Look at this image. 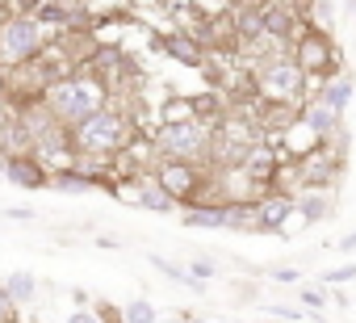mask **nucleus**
Wrapping results in <instances>:
<instances>
[{
  "instance_id": "obj_25",
  "label": "nucleus",
  "mask_w": 356,
  "mask_h": 323,
  "mask_svg": "<svg viewBox=\"0 0 356 323\" xmlns=\"http://www.w3.org/2000/svg\"><path fill=\"white\" fill-rule=\"evenodd\" d=\"M185 269H189V273H193L197 281H206V285H210V281L218 277V260H214V256H193V260H189Z\"/></svg>"
},
{
  "instance_id": "obj_34",
  "label": "nucleus",
  "mask_w": 356,
  "mask_h": 323,
  "mask_svg": "<svg viewBox=\"0 0 356 323\" xmlns=\"http://www.w3.org/2000/svg\"><path fill=\"white\" fill-rule=\"evenodd\" d=\"M97 248H122L118 235H97Z\"/></svg>"
},
{
  "instance_id": "obj_18",
  "label": "nucleus",
  "mask_w": 356,
  "mask_h": 323,
  "mask_svg": "<svg viewBox=\"0 0 356 323\" xmlns=\"http://www.w3.org/2000/svg\"><path fill=\"white\" fill-rule=\"evenodd\" d=\"M163 55L176 59L181 68H206V47L193 42L189 34H168V38H163Z\"/></svg>"
},
{
  "instance_id": "obj_9",
  "label": "nucleus",
  "mask_w": 356,
  "mask_h": 323,
  "mask_svg": "<svg viewBox=\"0 0 356 323\" xmlns=\"http://www.w3.org/2000/svg\"><path fill=\"white\" fill-rule=\"evenodd\" d=\"M339 173H343V155H335L327 143H318L314 151L298 155V185L302 189H335Z\"/></svg>"
},
{
  "instance_id": "obj_38",
  "label": "nucleus",
  "mask_w": 356,
  "mask_h": 323,
  "mask_svg": "<svg viewBox=\"0 0 356 323\" xmlns=\"http://www.w3.org/2000/svg\"><path fill=\"white\" fill-rule=\"evenodd\" d=\"M302 5H306V0H302Z\"/></svg>"
},
{
  "instance_id": "obj_31",
  "label": "nucleus",
  "mask_w": 356,
  "mask_h": 323,
  "mask_svg": "<svg viewBox=\"0 0 356 323\" xmlns=\"http://www.w3.org/2000/svg\"><path fill=\"white\" fill-rule=\"evenodd\" d=\"M5 219H13V223H30V219H34V210H30V206H9V210H5Z\"/></svg>"
},
{
  "instance_id": "obj_3",
  "label": "nucleus",
  "mask_w": 356,
  "mask_h": 323,
  "mask_svg": "<svg viewBox=\"0 0 356 323\" xmlns=\"http://www.w3.org/2000/svg\"><path fill=\"white\" fill-rule=\"evenodd\" d=\"M260 143V130L252 118H239L235 109H227L214 126H210V164L218 173L227 168H239L243 159L252 155V147Z\"/></svg>"
},
{
  "instance_id": "obj_23",
  "label": "nucleus",
  "mask_w": 356,
  "mask_h": 323,
  "mask_svg": "<svg viewBox=\"0 0 356 323\" xmlns=\"http://www.w3.org/2000/svg\"><path fill=\"white\" fill-rule=\"evenodd\" d=\"M118 319H122V323H159V310H155L151 298H130V302L118 310Z\"/></svg>"
},
{
  "instance_id": "obj_5",
  "label": "nucleus",
  "mask_w": 356,
  "mask_h": 323,
  "mask_svg": "<svg viewBox=\"0 0 356 323\" xmlns=\"http://www.w3.org/2000/svg\"><path fill=\"white\" fill-rule=\"evenodd\" d=\"M155 155L163 159H189V164H210V126L197 118H163L155 130Z\"/></svg>"
},
{
  "instance_id": "obj_26",
  "label": "nucleus",
  "mask_w": 356,
  "mask_h": 323,
  "mask_svg": "<svg viewBox=\"0 0 356 323\" xmlns=\"http://www.w3.org/2000/svg\"><path fill=\"white\" fill-rule=\"evenodd\" d=\"M298 298H302V306L323 310V306L331 302V290H327V285H302V290H298Z\"/></svg>"
},
{
  "instance_id": "obj_1",
  "label": "nucleus",
  "mask_w": 356,
  "mask_h": 323,
  "mask_svg": "<svg viewBox=\"0 0 356 323\" xmlns=\"http://www.w3.org/2000/svg\"><path fill=\"white\" fill-rule=\"evenodd\" d=\"M42 105L51 109V118L59 122V126H76V122H84L88 113H97V109H105L109 105V88L101 84V76H92V72H63L47 93H42Z\"/></svg>"
},
{
  "instance_id": "obj_8",
  "label": "nucleus",
  "mask_w": 356,
  "mask_h": 323,
  "mask_svg": "<svg viewBox=\"0 0 356 323\" xmlns=\"http://www.w3.org/2000/svg\"><path fill=\"white\" fill-rule=\"evenodd\" d=\"M306 76H331V72H339L335 63H339V51H335V42H331V34H323V30H302L298 38H293V55H289Z\"/></svg>"
},
{
  "instance_id": "obj_14",
  "label": "nucleus",
  "mask_w": 356,
  "mask_h": 323,
  "mask_svg": "<svg viewBox=\"0 0 356 323\" xmlns=\"http://www.w3.org/2000/svg\"><path fill=\"white\" fill-rule=\"evenodd\" d=\"M314 101H323V105L348 113L352 101H356V76H352V72H331V76H323L318 88H314Z\"/></svg>"
},
{
  "instance_id": "obj_28",
  "label": "nucleus",
  "mask_w": 356,
  "mask_h": 323,
  "mask_svg": "<svg viewBox=\"0 0 356 323\" xmlns=\"http://www.w3.org/2000/svg\"><path fill=\"white\" fill-rule=\"evenodd\" d=\"M63 323H105V315H101V310H92V306H72Z\"/></svg>"
},
{
  "instance_id": "obj_17",
  "label": "nucleus",
  "mask_w": 356,
  "mask_h": 323,
  "mask_svg": "<svg viewBox=\"0 0 356 323\" xmlns=\"http://www.w3.org/2000/svg\"><path fill=\"white\" fill-rule=\"evenodd\" d=\"M189 231H227V202H197L181 214Z\"/></svg>"
},
{
  "instance_id": "obj_32",
  "label": "nucleus",
  "mask_w": 356,
  "mask_h": 323,
  "mask_svg": "<svg viewBox=\"0 0 356 323\" xmlns=\"http://www.w3.org/2000/svg\"><path fill=\"white\" fill-rule=\"evenodd\" d=\"M13 310H17V306L9 302V294H5V285H0V323H9V319H13Z\"/></svg>"
},
{
  "instance_id": "obj_19",
  "label": "nucleus",
  "mask_w": 356,
  "mask_h": 323,
  "mask_svg": "<svg viewBox=\"0 0 356 323\" xmlns=\"http://www.w3.org/2000/svg\"><path fill=\"white\" fill-rule=\"evenodd\" d=\"M0 285H5V294H9V302L22 310V306H30L34 298H38V277L30 273V269H13V273H5L0 277Z\"/></svg>"
},
{
  "instance_id": "obj_16",
  "label": "nucleus",
  "mask_w": 356,
  "mask_h": 323,
  "mask_svg": "<svg viewBox=\"0 0 356 323\" xmlns=\"http://www.w3.org/2000/svg\"><path fill=\"white\" fill-rule=\"evenodd\" d=\"M122 198L126 202H134L138 210H151V214H172L176 210V202L147 177V181H138V185H130V189H122Z\"/></svg>"
},
{
  "instance_id": "obj_6",
  "label": "nucleus",
  "mask_w": 356,
  "mask_h": 323,
  "mask_svg": "<svg viewBox=\"0 0 356 323\" xmlns=\"http://www.w3.org/2000/svg\"><path fill=\"white\" fill-rule=\"evenodd\" d=\"M151 181H155L176 206H197V202H206V194H210L206 168H202V164H189V159H163V155H155Z\"/></svg>"
},
{
  "instance_id": "obj_2",
  "label": "nucleus",
  "mask_w": 356,
  "mask_h": 323,
  "mask_svg": "<svg viewBox=\"0 0 356 323\" xmlns=\"http://www.w3.org/2000/svg\"><path fill=\"white\" fill-rule=\"evenodd\" d=\"M130 134H134L130 118H126L122 109H113V105H105V109L88 113L84 122H76V126L67 130L72 151H76V155H84V159H113L118 151H126V147H130Z\"/></svg>"
},
{
  "instance_id": "obj_30",
  "label": "nucleus",
  "mask_w": 356,
  "mask_h": 323,
  "mask_svg": "<svg viewBox=\"0 0 356 323\" xmlns=\"http://www.w3.org/2000/svg\"><path fill=\"white\" fill-rule=\"evenodd\" d=\"M13 118H17V109L5 101V97H0V139H5L9 134V126H13Z\"/></svg>"
},
{
  "instance_id": "obj_22",
  "label": "nucleus",
  "mask_w": 356,
  "mask_h": 323,
  "mask_svg": "<svg viewBox=\"0 0 356 323\" xmlns=\"http://www.w3.org/2000/svg\"><path fill=\"white\" fill-rule=\"evenodd\" d=\"M281 143H285V151H289V155H306V151H314V147H318V139L298 122V113L281 126Z\"/></svg>"
},
{
  "instance_id": "obj_12",
  "label": "nucleus",
  "mask_w": 356,
  "mask_h": 323,
  "mask_svg": "<svg viewBox=\"0 0 356 323\" xmlns=\"http://www.w3.org/2000/svg\"><path fill=\"white\" fill-rule=\"evenodd\" d=\"M256 219H260V235H281L285 223L293 219V198L281 189H264L256 198Z\"/></svg>"
},
{
  "instance_id": "obj_10",
  "label": "nucleus",
  "mask_w": 356,
  "mask_h": 323,
  "mask_svg": "<svg viewBox=\"0 0 356 323\" xmlns=\"http://www.w3.org/2000/svg\"><path fill=\"white\" fill-rule=\"evenodd\" d=\"M5 177L9 185H17V189H26V194H38V189H47V181H51V168L42 164V159L34 155V151H9V159H5Z\"/></svg>"
},
{
  "instance_id": "obj_20",
  "label": "nucleus",
  "mask_w": 356,
  "mask_h": 323,
  "mask_svg": "<svg viewBox=\"0 0 356 323\" xmlns=\"http://www.w3.org/2000/svg\"><path fill=\"white\" fill-rule=\"evenodd\" d=\"M101 181L97 177H88L84 168H51V181H47V189H55V194H92Z\"/></svg>"
},
{
  "instance_id": "obj_36",
  "label": "nucleus",
  "mask_w": 356,
  "mask_h": 323,
  "mask_svg": "<svg viewBox=\"0 0 356 323\" xmlns=\"http://www.w3.org/2000/svg\"><path fill=\"white\" fill-rule=\"evenodd\" d=\"M5 159H9V151H5V147H0V173H5Z\"/></svg>"
},
{
  "instance_id": "obj_13",
  "label": "nucleus",
  "mask_w": 356,
  "mask_h": 323,
  "mask_svg": "<svg viewBox=\"0 0 356 323\" xmlns=\"http://www.w3.org/2000/svg\"><path fill=\"white\" fill-rule=\"evenodd\" d=\"M260 17H264V38H273V42H293L302 34L298 9L281 5V0H260Z\"/></svg>"
},
{
  "instance_id": "obj_33",
  "label": "nucleus",
  "mask_w": 356,
  "mask_h": 323,
  "mask_svg": "<svg viewBox=\"0 0 356 323\" xmlns=\"http://www.w3.org/2000/svg\"><path fill=\"white\" fill-rule=\"evenodd\" d=\"M335 248H339L343 256H352V252H356V231H348V235H339V244H335Z\"/></svg>"
},
{
  "instance_id": "obj_4",
  "label": "nucleus",
  "mask_w": 356,
  "mask_h": 323,
  "mask_svg": "<svg viewBox=\"0 0 356 323\" xmlns=\"http://www.w3.org/2000/svg\"><path fill=\"white\" fill-rule=\"evenodd\" d=\"M51 47V26L30 17V13H13L0 22V68H22L30 59H38Z\"/></svg>"
},
{
  "instance_id": "obj_7",
  "label": "nucleus",
  "mask_w": 356,
  "mask_h": 323,
  "mask_svg": "<svg viewBox=\"0 0 356 323\" xmlns=\"http://www.w3.org/2000/svg\"><path fill=\"white\" fill-rule=\"evenodd\" d=\"M306 72L289 59V55H277V59H264L260 68H256V76H252V84H256V93H260V101H268V105H302V93H306Z\"/></svg>"
},
{
  "instance_id": "obj_27",
  "label": "nucleus",
  "mask_w": 356,
  "mask_h": 323,
  "mask_svg": "<svg viewBox=\"0 0 356 323\" xmlns=\"http://www.w3.org/2000/svg\"><path fill=\"white\" fill-rule=\"evenodd\" d=\"M268 277H273V285H298V277H302V273H298L293 265H273V269H268Z\"/></svg>"
},
{
  "instance_id": "obj_35",
  "label": "nucleus",
  "mask_w": 356,
  "mask_h": 323,
  "mask_svg": "<svg viewBox=\"0 0 356 323\" xmlns=\"http://www.w3.org/2000/svg\"><path fill=\"white\" fill-rule=\"evenodd\" d=\"M343 17H348V22H356V0H343Z\"/></svg>"
},
{
  "instance_id": "obj_21",
  "label": "nucleus",
  "mask_w": 356,
  "mask_h": 323,
  "mask_svg": "<svg viewBox=\"0 0 356 323\" xmlns=\"http://www.w3.org/2000/svg\"><path fill=\"white\" fill-rule=\"evenodd\" d=\"M147 260H151V269H159L172 285H185V290H193V294H206V281H197L185 265H176V260H168V256H159V252H151Z\"/></svg>"
},
{
  "instance_id": "obj_29",
  "label": "nucleus",
  "mask_w": 356,
  "mask_h": 323,
  "mask_svg": "<svg viewBox=\"0 0 356 323\" xmlns=\"http://www.w3.org/2000/svg\"><path fill=\"white\" fill-rule=\"evenodd\" d=\"M268 315H273V319H285V323L306 319V310H293V306H285V302H273V306H268Z\"/></svg>"
},
{
  "instance_id": "obj_24",
  "label": "nucleus",
  "mask_w": 356,
  "mask_h": 323,
  "mask_svg": "<svg viewBox=\"0 0 356 323\" xmlns=\"http://www.w3.org/2000/svg\"><path fill=\"white\" fill-rule=\"evenodd\" d=\"M348 281H356V260H348V265H339V269H327V273H318V285H327V290H335V285H348Z\"/></svg>"
},
{
  "instance_id": "obj_11",
  "label": "nucleus",
  "mask_w": 356,
  "mask_h": 323,
  "mask_svg": "<svg viewBox=\"0 0 356 323\" xmlns=\"http://www.w3.org/2000/svg\"><path fill=\"white\" fill-rule=\"evenodd\" d=\"M298 122H302L318 143H331L335 134H343V113L331 109V105H323V101H314V97H306V101L298 105Z\"/></svg>"
},
{
  "instance_id": "obj_15",
  "label": "nucleus",
  "mask_w": 356,
  "mask_h": 323,
  "mask_svg": "<svg viewBox=\"0 0 356 323\" xmlns=\"http://www.w3.org/2000/svg\"><path fill=\"white\" fill-rule=\"evenodd\" d=\"M293 214L310 227V223H327L335 214V189H298L293 194Z\"/></svg>"
},
{
  "instance_id": "obj_37",
  "label": "nucleus",
  "mask_w": 356,
  "mask_h": 323,
  "mask_svg": "<svg viewBox=\"0 0 356 323\" xmlns=\"http://www.w3.org/2000/svg\"><path fill=\"white\" fill-rule=\"evenodd\" d=\"M189 323H206V319H189Z\"/></svg>"
}]
</instances>
